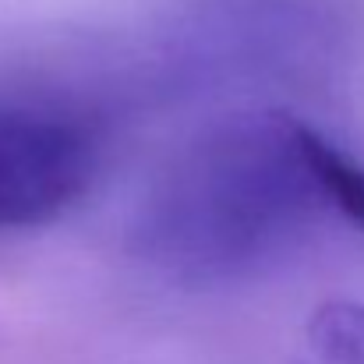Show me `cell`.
I'll use <instances>...</instances> for the list:
<instances>
[{
	"label": "cell",
	"instance_id": "cell-2",
	"mask_svg": "<svg viewBox=\"0 0 364 364\" xmlns=\"http://www.w3.org/2000/svg\"><path fill=\"white\" fill-rule=\"evenodd\" d=\"M96 170V138L82 121L0 100V230L39 227L75 205Z\"/></svg>",
	"mask_w": 364,
	"mask_h": 364
},
{
	"label": "cell",
	"instance_id": "cell-3",
	"mask_svg": "<svg viewBox=\"0 0 364 364\" xmlns=\"http://www.w3.org/2000/svg\"><path fill=\"white\" fill-rule=\"evenodd\" d=\"M311 156H315V170H318V181L326 188L333 213H340L358 230H364V166L336 141H329L322 131H315Z\"/></svg>",
	"mask_w": 364,
	"mask_h": 364
},
{
	"label": "cell",
	"instance_id": "cell-4",
	"mask_svg": "<svg viewBox=\"0 0 364 364\" xmlns=\"http://www.w3.org/2000/svg\"><path fill=\"white\" fill-rule=\"evenodd\" d=\"M308 340L326 364H364V304H322L308 322Z\"/></svg>",
	"mask_w": 364,
	"mask_h": 364
},
{
	"label": "cell",
	"instance_id": "cell-1",
	"mask_svg": "<svg viewBox=\"0 0 364 364\" xmlns=\"http://www.w3.org/2000/svg\"><path fill=\"white\" fill-rule=\"evenodd\" d=\"M311 141V124L276 110L205 127L141 198L134 251L184 283L241 279L283 258L333 213Z\"/></svg>",
	"mask_w": 364,
	"mask_h": 364
}]
</instances>
